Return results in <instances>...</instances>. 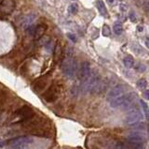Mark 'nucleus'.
Instances as JSON below:
<instances>
[{"mask_svg":"<svg viewBox=\"0 0 149 149\" xmlns=\"http://www.w3.org/2000/svg\"><path fill=\"white\" fill-rule=\"evenodd\" d=\"M61 69L62 73L68 78H74L77 74L78 66L77 62L73 56H66L64 58L61 64Z\"/></svg>","mask_w":149,"mask_h":149,"instance_id":"f257e3e1","label":"nucleus"},{"mask_svg":"<svg viewBox=\"0 0 149 149\" xmlns=\"http://www.w3.org/2000/svg\"><path fill=\"white\" fill-rule=\"evenodd\" d=\"M129 109H130V112H129L126 118H125V122H126V124L131 126L133 124L141 122V121L144 119L143 113L140 111L139 107L137 106L136 104L135 105L132 104Z\"/></svg>","mask_w":149,"mask_h":149,"instance_id":"f03ea898","label":"nucleus"},{"mask_svg":"<svg viewBox=\"0 0 149 149\" xmlns=\"http://www.w3.org/2000/svg\"><path fill=\"white\" fill-rule=\"evenodd\" d=\"M60 93H61V86L56 83L52 84L46 90V92L43 94V99L47 102L52 103L55 100H57L59 96H60Z\"/></svg>","mask_w":149,"mask_h":149,"instance_id":"7ed1b4c3","label":"nucleus"},{"mask_svg":"<svg viewBox=\"0 0 149 149\" xmlns=\"http://www.w3.org/2000/svg\"><path fill=\"white\" fill-rule=\"evenodd\" d=\"M33 140L30 137L27 136H21L17 138H13L7 141V144H10L12 149H25L26 146L30 143H32Z\"/></svg>","mask_w":149,"mask_h":149,"instance_id":"20e7f679","label":"nucleus"},{"mask_svg":"<svg viewBox=\"0 0 149 149\" xmlns=\"http://www.w3.org/2000/svg\"><path fill=\"white\" fill-rule=\"evenodd\" d=\"M14 115L19 118V120L16 121V123H19V122H22V121H26V120L31 119L35 115V112L31 107L26 106L25 105V106L20 108L18 111L15 112Z\"/></svg>","mask_w":149,"mask_h":149,"instance_id":"39448f33","label":"nucleus"},{"mask_svg":"<svg viewBox=\"0 0 149 149\" xmlns=\"http://www.w3.org/2000/svg\"><path fill=\"white\" fill-rule=\"evenodd\" d=\"M49 80H50V74H46V75L38 78L33 84L34 91L37 93H40L44 89H46V87L48 86L49 83Z\"/></svg>","mask_w":149,"mask_h":149,"instance_id":"423d86ee","label":"nucleus"},{"mask_svg":"<svg viewBox=\"0 0 149 149\" xmlns=\"http://www.w3.org/2000/svg\"><path fill=\"white\" fill-rule=\"evenodd\" d=\"M125 90H126V87L122 84H119V85L115 86V87H113L110 91H109V93L107 94L106 100L108 101H111L112 100L116 99V98L123 95V94L125 93Z\"/></svg>","mask_w":149,"mask_h":149,"instance_id":"0eeeda50","label":"nucleus"},{"mask_svg":"<svg viewBox=\"0 0 149 149\" xmlns=\"http://www.w3.org/2000/svg\"><path fill=\"white\" fill-rule=\"evenodd\" d=\"M15 9V3L13 0H4L0 4V12L3 14H10Z\"/></svg>","mask_w":149,"mask_h":149,"instance_id":"6e6552de","label":"nucleus"},{"mask_svg":"<svg viewBox=\"0 0 149 149\" xmlns=\"http://www.w3.org/2000/svg\"><path fill=\"white\" fill-rule=\"evenodd\" d=\"M91 66H89V62H84L83 64L81 65V68L78 69L77 71V76L79 80H84L85 78H87L89 76V74L91 73Z\"/></svg>","mask_w":149,"mask_h":149,"instance_id":"1a4fd4ad","label":"nucleus"},{"mask_svg":"<svg viewBox=\"0 0 149 149\" xmlns=\"http://www.w3.org/2000/svg\"><path fill=\"white\" fill-rule=\"evenodd\" d=\"M146 136L144 135V133L140 132V131H134L131 132V134H129L127 137L128 142H146Z\"/></svg>","mask_w":149,"mask_h":149,"instance_id":"9d476101","label":"nucleus"},{"mask_svg":"<svg viewBox=\"0 0 149 149\" xmlns=\"http://www.w3.org/2000/svg\"><path fill=\"white\" fill-rule=\"evenodd\" d=\"M36 18H37V15L35 13H29L25 15V16H23L22 20V26L24 29H26L29 25H33V23L36 20Z\"/></svg>","mask_w":149,"mask_h":149,"instance_id":"9b49d317","label":"nucleus"},{"mask_svg":"<svg viewBox=\"0 0 149 149\" xmlns=\"http://www.w3.org/2000/svg\"><path fill=\"white\" fill-rule=\"evenodd\" d=\"M46 30H47V25H44V23H41V25H38L37 26H36V30H35V33L33 35L35 40L38 41L41 37L44 36Z\"/></svg>","mask_w":149,"mask_h":149,"instance_id":"f8f14e48","label":"nucleus"},{"mask_svg":"<svg viewBox=\"0 0 149 149\" xmlns=\"http://www.w3.org/2000/svg\"><path fill=\"white\" fill-rule=\"evenodd\" d=\"M96 7L98 10H99V12L103 15L104 17H108V12H107V9L106 7H105L104 3L103 0H97L96 2Z\"/></svg>","mask_w":149,"mask_h":149,"instance_id":"ddd939ff","label":"nucleus"},{"mask_svg":"<svg viewBox=\"0 0 149 149\" xmlns=\"http://www.w3.org/2000/svg\"><path fill=\"white\" fill-rule=\"evenodd\" d=\"M123 63L126 68L131 69V68H133V66H134V59H133V57L131 56L129 54V56H125V58L123 59Z\"/></svg>","mask_w":149,"mask_h":149,"instance_id":"4468645a","label":"nucleus"},{"mask_svg":"<svg viewBox=\"0 0 149 149\" xmlns=\"http://www.w3.org/2000/svg\"><path fill=\"white\" fill-rule=\"evenodd\" d=\"M54 54V58H55V61H59L61 59V56H62V47L61 45L57 43L54 47V50H53V53Z\"/></svg>","mask_w":149,"mask_h":149,"instance_id":"2eb2a0df","label":"nucleus"},{"mask_svg":"<svg viewBox=\"0 0 149 149\" xmlns=\"http://www.w3.org/2000/svg\"><path fill=\"white\" fill-rule=\"evenodd\" d=\"M129 147L131 149H144V142H128Z\"/></svg>","mask_w":149,"mask_h":149,"instance_id":"dca6fc26","label":"nucleus"},{"mask_svg":"<svg viewBox=\"0 0 149 149\" xmlns=\"http://www.w3.org/2000/svg\"><path fill=\"white\" fill-rule=\"evenodd\" d=\"M113 29H114V32H115L116 35H120L122 33V30H123V27L122 25L120 23H114V26H113Z\"/></svg>","mask_w":149,"mask_h":149,"instance_id":"f3484780","label":"nucleus"},{"mask_svg":"<svg viewBox=\"0 0 149 149\" xmlns=\"http://www.w3.org/2000/svg\"><path fill=\"white\" fill-rule=\"evenodd\" d=\"M137 87L141 90H144L147 87V81L146 79H140L137 82Z\"/></svg>","mask_w":149,"mask_h":149,"instance_id":"a211bd4d","label":"nucleus"},{"mask_svg":"<svg viewBox=\"0 0 149 149\" xmlns=\"http://www.w3.org/2000/svg\"><path fill=\"white\" fill-rule=\"evenodd\" d=\"M140 104H141V106H142L143 113H144V115H146V118H148V106H147V104L144 102L143 100H140Z\"/></svg>","mask_w":149,"mask_h":149,"instance_id":"6ab92c4d","label":"nucleus"},{"mask_svg":"<svg viewBox=\"0 0 149 149\" xmlns=\"http://www.w3.org/2000/svg\"><path fill=\"white\" fill-rule=\"evenodd\" d=\"M103 35L104 37H110L111 36V29L107 25H104L103 27Z\"/></svg>","mask_w":149,"mask_h":149,"instance_id":"aec40b11","label":"nucleus"},{"mask_svg":"<svg viewBox=\"0 0 149 149\" xmlns=\"http://www.w3.org/2000/svg\"><path fill=\"white\" fill-rule=\"evenodd\" d=\"M46 49H47V52H49L50 54L53 53V50H54V47H55V45H53V42L49 40V41L47 43V44L45 45Z\"/></svg>","mask_w":149,"mask_h":149,"instance_id":"412c9836","label":"nucleus"},{"mask_svg":"<svg viewBox=\"0 0 149 149\" xmlns=\"http://www.w3.org/2000/svg\"><path fill=\"white\" fill-rule=\"evenodd\" d=\"M68 10H69V12H71L72 14H76L78 10L77 4H72V5H70L68 8Z\"/></svg>","mask_w":149,"mask_h":149,"instance_id":"4be33fe9","label":"nucleus"},{"mask_svg":"<svg viewBox=\"0 0 149 149\" xmlns=\"http://www.w3.org/2000/svg\"><path fill=\"white\" fill-rule=\"evenodd\" d=\"M49 40H50V38H49V37H45V35H44V36H43V37H41L40 38H39V40H38V44L39 45H46L47 44V43H48L49 41Z\"/></svg>","mask_w":149,"mask_h":149,"instance_id":"5701e85b","label":"nucleus"},{"mask_svg":"<svg viewBox=\"0 0 149 149\" xmlns=\"http://www.w3.org/2000/svg\"><path fill=\"white\" fill-rule=\"evenodd\" d=\"M35 30H36V25H29V26L26 28V32L28 33L29 35H32V36H33L34 33H35Z\"/></svg>","mask_w":149,"mask_h":149,"instance_id":"b1692460","label":"nucleus"},{"mask_svg":"<svg viewBox=\"0 0 149 149\" xmlns=\"http://www.w3.org/2000/svg\"><path fill=\"white\" fill-rule=\"evenodd\" d=\"M129 18H130V20L132 23H135L137 21V17L135 15V12H133V11H131V12L129 13Z\"/></svg>","mask_w":149,"mask_h":149,"instance_id":"393cba45","label":"nucleus"},{"mask_svg":"<svg viewBox=\"0 0 149 149\" xmlns=\"http://www.w3.org/2000/svg\"><path fill=\"white\" fill-rule=\"evenodd\" d=\"M67 37H68L69 40H71L74 42H77V36L74 34H73V33H67Z\"/></svg>","mask_w":149,"mask_h":149,"instance_id":"a878e982","label":"nucleus"},{"mask_svg":"<svg viewBox=\"0 0 149 149\" xmlns=\"http://www.w3.org/2000/svg\"><path fill=\"white\" fill-rule=\"evenodd\" d=\"M120 2V0H107V3L111 6H116L119 5V3Z\"/></svg>","mask_w":149,"mask_h":149,"instance_id":"bb28decb","label":"nucleus"},{"mask_svg":"<svg viewBox=\"0 0 149 149\" xmlns=\"http://www.w3.org/2000/svg\"><path fill=\"white\" fill-rule=\"evenodd\" d=\"M120 10L122 11H126L128 10V7L126 6V4H121L120 5Z\"/></svg>","mask_w":149,"mask_h":149,"instance_id":"cd10ccee","label":"nucleus"},{"mask_svg":"<svg viewBox=\"0 0 149 149\" xmlns=\"http://www.w3.org/2000/svg\"><path fill=\"white\" fill-rule=\"evenodd\" d=\"M143 95H144V99H146V100H148L149 99V91L148 90H144V93H143Z\"/></svg>","mask_w":149,"mask_h":149,"instance_id":"c85d7f7f","label":"nucleus"},{"mask_svg":"<svg viewBox=\"0 0 149 149\" xmlns=\"http://www.w3.org/2000/svg\"><path fill=\"white\" fill-rule=\"evenodd\" d=\"M137 30H138L139 32H142V31L144 30V27L142 25H138V28H137Z\"/></svg>","mask_w":149,"mask_h":149,"instance_id":"c756f323","label":"nucleus"},{"mask_svg":"<svg viewBox=\"0 0 149 149\" xmlns=\"http://www.w3.org/2000/svg\"><path fill=\"white\" fill-rule=\"evenodd\" d=\"M4 146H5V144H4V142H3V141H1V140H0V148H1V147H3Z\"/></svg>","mask_w":149,"mask_h":149,"instance_id":"7c9ffc66","label":"nucleus"},{"mask_svg":"<svg viewBox=\"0 0 149 149\" xmlns=\"http://www.w3.org/2000/svg\"><path fill=\"white\" fill-rule=\"evenodd\" d=\"M146 47H148V38H146Z\"/></svg>","mask_w":149,"mask_h":149,"instance_id":"2f4dec72","label":"nucleus"},{"mask_svg":"<svg viewBox=\"0 0 149 149\" xmlns=\"http://www.w3.org/2000/svg\"><path fill=\"white\" fill-rule=\"evenodd\" d=\"M3 1H4V0H0V4H1V3H2Z\"/></svg>","mask_w":149,"mask_h":149,"instance_id":"473e14b6","label":"nucleus"},{"mask_svg":"<svg viewBox=\"0 0 149 149\" xmlns=\"http://www.w3.org/2000/svg\"><path fill=\"white\" fill-rule=\"evenodd\" d=\"M73 1H76V0H73Z\"/></svg>","mask_w":149,"mask_h":149,"instance_id":"72a5a7b5","label":"nucleus"}]
</instances>
